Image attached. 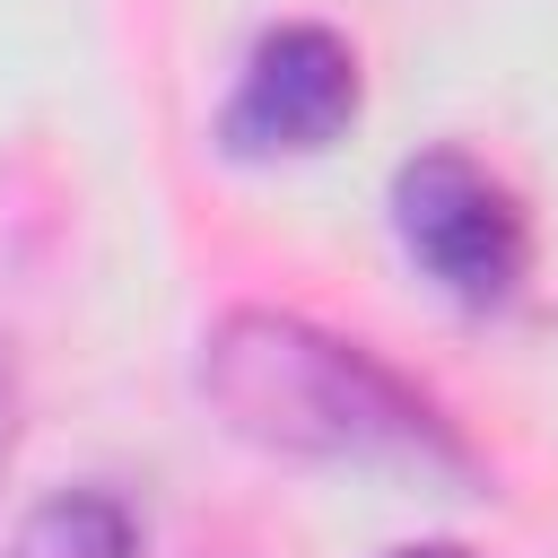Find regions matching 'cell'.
<instances>
[{"label": "cell", "instance_id": "obj_1", "mask_svg": "<svg viewBox=\"0 0 558 558\" xmlns=\"http://www.w3.org/2000/svg\"><path fill=\"white\" fill-rule=\"evenodd\" d=\"M201 392L218 418L270 453L305 462H427L471 471L462 436L436 418L418 384H401L375 349L331 340L296 314H227L201 340Z\"/></svg>", "mask_w": 558, "mask_h": 558}, {"label": "cell", "instance_id": "obj_2", "mask_svg": "<svg viewBox=\"0 0 558 558\" xmlns=\"http://www.w3.org/2000/svg\"><path fill=\"white\" fill-rule=\"evenodd\" d=\"M392 235L453 305H506L532 270L523 201L462 148H418L392 174Z\"/></svg>", "mask_w": 558, "mask_h": 558}, {"label": "cell", "instance_id": "obj_3", "mask_svg": "<svg viewBox=\"0 0 558 558\" xmlns=\"http://www.w3.org/2000/svg\"><path fill=\"white\" fill-rule=\"evenodd\" d=\"M349 122H357V52L331 26H270L218 105L227 157H314Z\"/></svg>", "mask_w": 558, "mask_h": 558}, {"label": "cell", "instance_id": "obj_4", "mask_svg": "<svg viewBox=\"0 0 558 558\" xmlns=\"http://www.w3.org/2000/svg\"><path fill=\"white\" fill-rule=\"evenodd\" d=\"M9 558H140V523L113 488H61L17 523Z\"/></svg>", "mask_w": 558, "mask_h": 558}, {"label": "cell", "instance_id": "obj_5", "mask_svg": "<svg viewBox=\"0 0 558 558\" xmlns=\"http://www.w3.org/2000/svg\"><path fill=\"white\" fill-rule=\"evenodd\" d=\"M9 445H17V366L0 349V462H9Z\"/></svg>", "mask_w": 558, "mask_h": 558}, {"label": "cell", "instance_id": "obj_6", "mask_svg": "<svg viewBox=\"0 0 558 558\" xmlns=\"http://www.w3.org/2000/svg\"><path fill=\"white\" fill-rule=\"evenodd\" d=\"M392 558H480V549H462V541H410V549H392Z\"/></svg>", "mask_w": 558, "mask_h": 558}]
</instances>
